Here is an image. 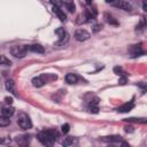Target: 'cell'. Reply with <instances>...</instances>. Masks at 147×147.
Wrapping results in <instances>:
<instances>
[{
  "label": "cell",
  "mask_w": 147,
  "mask_h": 147,
  "mask_svg": "<svg viewBox=\"0 0 147 147\" xmlns=\"http://www.w3.org/2000/svg\"><path fill=\"white\" fill-rule=\"evenodd\" d=\"M14 87H15V83H14V80H13V79H8V80L6 82V88H7L9 92L15 93V92H14Z\"/></svg>",
  "instance_id": "obj_15"
},
{
  "label": "cell",
  "mask_w": 147,
  "mask_h": 147,
  "mask_svg": "<svg viewBox=\"0 0 147 147\" xmlns=\"http://www.w3.org/2000/svg\"><path fill=\"white\" fill-rule=\"evenodd\" d=\"M90 37H91L90 32H87L86 30H83V29H78L75 32V38L78 41H85V40L90 39Z\"/></svg>",
  "instance_id": "obj_5"
},
{
  "label": "cell",
  "mask_w": 147,
  "mask_h": 147,
  "mask_svg": "<svg viewBox=\"0 0 147 147\" xmlns=\"http://www.w3.org/2000/svg\"><path fill=\"white\" fill-rule=\"evenodd\" d=\"M133 107H134L133 101H130V102H126V103L122 105L121 107H118V108H117V111H118V113H127V111H130Z\"/></svg>",
  "instance_id": "obj_9"
},
{
  "label": "cell",
  "mask_w": 147,
  "mask_h": 147,
  "mask_svg": "<svg viewBox=\"0 0 147 147\" xmlns=\"http://www.w3.org/2000/svg\"><path fill=\"white\" fill-rule=\"evenodd\" d=\"M114 6L116 8H119L122 10H125V11H130L132 9V6L127 1H124V0H118V1L114 2Z\"/></svg>",
  "instance_id": "obj_6"
},
{
  "label": "cell",
  "mask_w": 147,
  "mask_h": 147,
  "mask_svg": "<svg viewBox=\"0 0 147 147\" xmlns=\"http://www.w3.org/2000/svg\"><path fill=\"white\" fill-rule=\"evenodd\" d=\"M14 111H15V109L13 108V107H3L2 108V110H1V115H3V116H6V117H11L13 115H14Z\"/></svg>",
  "instance_id": "obj_12"
},
{
  "label": "cell",
  "mask_w": 147,
  "mask_h": 147,
  "mask_svg": "<svg viewBox=\"0 0 147 147\" xmlns=\"http://www.w3.org/2000/svg\"><path fill=\"white\" fill-rule=\"evenodd\" d=\"M11 62L3 55H0V65H10Z\"/></svg>",
  "instance_id": "obj_18"
},
{
  "label": "cell",
  "mask_w": 147,
  "mask_h": 147,
  "mask_svg": "<svg viewBox=\"0 0 147 147\" xmlns=\"http://www.w3.org/2000/svg\"><path fill=\"white\" fill-rule=\"evenodd\" d=\"M53 11L56 14V16L60 18V21L61 22H65V20H67V16H65V14H64V11L62 10V9H60V7H53Z\"/></svg>",
  "instance_id": "obj_10"
},
{
  "label": "cell",
  "mask_w": 147,
  "mask_h": 147,
  "mask_svg": "<svg viewBox=\"0 0 147 147\" xmlns=\"http://www.w3.org/2000/svg\"><path fill=\"white\" fill-rule=\"evenodd\" d=\"M115 0H106V2H108V3H113Z\"/></svg>",
  "instance_id": "obj_32"
},
{
  "label": "cell",
  "mask_w": 147,
  "mask_h": 147,
  "mask_svg": "<svg viewBox=\"0 0 147 147\" xmlns=\"http://www.w3.org/2000/svg\"><path fill=\"white\" fill-rule=\"evenodd\" d=\"M17 124H18V126H20L21 129H23V130H29V129H31V126H32V122H31L30 117H29L25 113H23V111L18 113V116H17Z\"/></svg>",
  "instance_id": "obj_2"
},
{
  "label": "cell",
  "mask_w": 147,
  "mask_h": 147,
  "mask_svg": "<svg viewBox=\"0 0 147 147\" xmlns=\"http://www.w3.org/2000/svg\"><path fill=\"white\" fill-rule=\"evenodd\" d=\"M10 53L13 56L15 57H18V59H22L28 53V47L25 45H15L10 48Z\"/></svg>",
  "instance_id": "obj_3"
},
{
  "label": "cell",
  "mask_w": 147,
  "mask_h": 147,
  "mask_svg": "<svg viewBox=\"0 0 147 147\" xmlns=\"http://www.w3.org/2000/svg\"><path fill=\"white\" fill-rule=\"evenodd\" d=\"M56 138H59V133L53 129L44 130L38 133V140L45 146H52Z\"/></svg>",
  "instance_id": "obj_1"
},
{
  "label": "cell",
  "mask_w": 147,
  "mask_h": 147,
  "mask_svg": "<svg viewBox=\"0 0 147 147\" xmlns=\"http://www.w3.org/2000/svg\"><path fill=\"white\" fill-rule=\"evenodd\" d=\"M61 129H62V132L65 134V133H68V132H69V129H70V126H69V124H63Z\"/></svg>",
  "instance_id": "obj_24"
},
{
  "label": "cell",
  "mask_w": 147,
  "mask_h": 147,
  "mask_svg": "<svg viewBox=\"0 0 147 147\" xmlns=\"http://www.w3.org/2000/svg\"><path fill=\"white\" fill-rule=\"evenodd\" d=\"M16 141H17L20 145L25 146V145H28L29 141H30V136H26V134H24V136H18L17 139H16Z\"/></svg>",
  "instance_id": "obj_14"
},
{
  "label": "cell",
  "mask_w": 147,
  "mask_h": 147,
  "mask_svg": "<svg viewBox=\"0 0 147 147\" xmlns=\"http://www.w3.org/2000/svg\"><path fill=\"white\" fill-rule=\"evenodd\" d=\"M62 144H63V146H70V145L74 144V138H71V137L65 138V140H64Z\"/></svg>",
  "instance_id": "obj_22"
},
{
  "label": "cell",
  "mask_w": 147,
  "mask_h": 147,
  "mask_svg": "<svg viewBox=\"0 0 147 147\" xmlns=\"http://www.w3.org/2000/svg\"><path fill=\"white\" fill-rule=\"evenodd\" d=\"M10 124V119L3 115H0V126H7Z\"/></svg>",
  "instance_id": "obj_16"
},
{
  "label": "cell",
  "mask_w": 147,
  "mask_h": 147,
  "mask_svg": "<svg viewBox=\"0 0 147 147\" xmlns=\"http://www.w3.org/2000/svg\"><path fill=\"white\" fill-rule=\"evenodd\" d=\"M114 71H115V74L118 75V76H122V75H123L122 68H119V67H115V68H114Z\"/></svg>",
  "instance_id": "obj_25"
},
{
  "label": "cell",
  "mask_w": 147,
  "mask_h": 147,
  "mask_svg": "<svg viewBox=\"0 0 147 147\" xmlns=\"http://www.w3.org/2000/svg\"><path fill=\"white\" fill-rule=\"evenodd\" d=\"M5 101H6V103H8V105H11V103H13V98H9V96H7V98L5 99Z\"/></svg>",
  "instance_id": "obj_26"
},
{
  "label": "cell",
  "mask_w": 147,
  "mask_h": 147,
  "mask_svg": "<svg viewBox=\"0 0 147 147\" xmlns=\"http://www.w3.org/2000/svg\"><path fill=\"white\" fill-rule=\"evenodd\" d=\"M100 29H101V25L96 24V25H94V29H93V30H94V32H96V31H99Z\"/></svg>",
  "instance_id": "obj_30"
},
{
  "label": "cell",
  "mask_w": 147,
  "mask_h": 147,
  "mask_svg": "<svg viewBox=\"0 0 147 147\" xmlns=\"http://www.w3.org/2000/svg\"><path fill=\"white\" fill-rule=\"evenodd\" d=\"M51 2H52L53 6H55V7H61V6H63V1H62V0H51Z\"/></svg>",
  "instance_id": "obj_23"
},
{
  "label": "cell",
  "mask_w": 147,
  "mask_h": 147,
  "mask_svg": "<svg viewBox=\"0 0 147 147\" xmlns=\"http://www.w3.org/2000/svg\"><path fill=\"white\" fill-rule=\"evenodd\" d=\"M124 129H125L126 132H133V127L132 126H125Z\"/></svg>",
  "instance_id": "obj_29"
},
{
  "label": "cell",
  "mask_w": 147,
  "mask_h": 147,
  "mask_svg": "<svg viewBox=\"0 0 147 147\" xmlns=\"http://www.w3.org/2000/svg\"><path fill=\"white\" fill-rule=\"evenodd\" d=\"M55 33L59 37V41L56 42V45H64L68 40H69V34L67 33V31L64 30V28H59L55 30Z\"/></svg>",
  "instance_id": "obj_4"
},
{
  "label": "cell",
  "mask_w": 147,
  "mask_h": 147,
  "mask_svg": "<svg viewBox=\"0 0 147 147\" xmlns=\"http://www.w3.org/2000/svg\"><path fill=\"white\" fill-rule=\"evenodd\" d=\"M45 83H46V79H45V76H44V75H42V76L34 77V78L32 79V85H33L34 87H41V86L45 85Z\"/></svg>",
  "instance_id": "obj_8"
},
{
  "label": "cell",
  "mask_w": 147,
  "mask_h": 147,
  "mask_svg": "<svg viewBox=\"0 0 147 147\" xmlns=\"http://www.w3.org/2000/svg\"><path fill=\"white\" fill-rule=\"evenodd\" d=\"M125 121H127V122H136V123H146V118H134V117H130V118H125Z\"/></svg>",
  "instance_id": "obj_19"
},
{
  "label": "cell",
  "mask_w": 147,
  "mask_h": 147,
  "mask_svg": "<svg viewBox=\"0 0 147 147\" xmlns=\"http://www.w3.org/2000/svg\"><path fill=\"white\" fill-rule=\"evenodd\" d=\"M125 82H126V78H125V77H122V78H119V80H118V83L122 84V85L125 84Z\"/></svg>",
  "instance_id": "obj_28"
},
{
  "label": "cell",
  "mask_w": 147,
  "mask_h": 147,
  "mask_svg": "<svg viewBox=\"0 0 147 147\" xmlns=\"http://www.w3.org/2000/svg\"><path fill=\"white\" fill-rule=\"evenodd\" d=\"M142 8L145 11L147 10V0H142Z\"/></svg>",
  "instance_id": "obj_27"
},
{
  "label": "cell",
  "mask_w": 147,
  "mask_h": 147,
  "mask_svg": "<svg viewBox=\"0 0 147 147\" xmlns=\"http://www.w3.org/2000/svg\"><path fill=\"white\" fill-rule=\"evenodd\" d=\"M28 47V51H31V52H34V53H44L45 49L41 45L39 44H33V45H30V46H26Z\"/></svg>",
  "instance_id": "obj_11"
},
{
  "label": "cell",
  "mask_w": 147,
  "mask_h": 147,
  "mask_svg": "<svg viewBox=\"0 0 147 147\" xmlns=\"http://www.w3.org/2000/svg\"><path fill=\"white\" fill-rule=\"evenodd\" d=\"M64 5H65L67 9H68L70 13H74V11H75V3H74L72 1H68V2H65Z\"/></svg>",
  "instance_id": "obj_20"
},
{
  "label": "cell",
  "mask_w": 147,
  "mask_h": 147,
  "mask_svg": "<svg viewBox=\"0 0 147 147\" xmlns=\"http://www.w3.org/2000/svg\"><path fill=\"white\" fill-rule=\"evenodd\" d=\"M129 52H130V54H131V56H132V57H137V56H139V55L144 54V52H142V49H141L140 44H139V45H132V46L130 47Z\"/></svg>",
  "instance_id": "obj_7"
},
{
  "label": "cell",
  "mask_w": 147,
  "mask_h": 147,
  "mask_svg": "<svg viewBox=\"0 0 147 147\" xmlns=\"http://www.w3.org/2000/svg\"><path fill=\"white\" fill-rule=\"evenodd\" d=\"M92 1H93V0H85V2H86L87 5H91V3H92Z\"/></svg>",
  "instance_id": "obj_31"
},
{
  "label": "cell",
  "mask_w": 147,
  "mask_h": 147,
  "mask_svg": "<svg viewBox=\"0 0 147 147\" xmlns=\"http://www.w3.org/2000/svg\"><path fill=\"white\" fill-rule=\"evenodd\" d=\"M105 17H106V21L109 23V24H113V25H118V22L109 14H105Z\"/></svg>",
  "instance_id": "obj_17"
},
{
  "label": "cell",
  "mask_w": 147,
  "mask_h": 147,
  "mask_svg": "<svg viewBox=\"0 0 147 147\" xmlns=\"http://www.w3.org/2000/svg\"><path fill=\"white\" fill-rule=\"evenodd\" d=\"M78 80V76L76 74H67L65 75V82L68 84H75Z\"/></svg>",
  "instance_id": "obj_13"
},
{
  "label": "cell",
  "mask_w": 147,
  "mask_h": 147,
  "mask_svg": "<svg viewBox=\"0 0 147 147\" xmlns=\"http://www.w3.org/2000/svg\"><path fill=\"white\" fill-rule=\"evenodd\" d=\"M107 138H108L107 140H109V141H116V142L122 141V137H119V136H111V137H107Z\"/></svg>",
  "instance_id": "obj_21"
}]
</instances>
